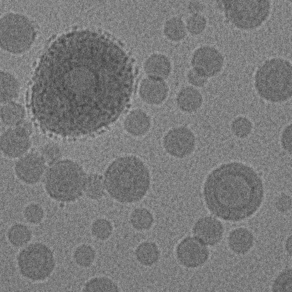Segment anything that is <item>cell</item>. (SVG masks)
I'll return each instance as SVG.
<instances>
[{
	"instance_id": "cell-1",
	"label": "cell",
	"mask_w": 292,
	"mask_h": 292,
	"mask_svg": "<svg viewBox=\"0 0 292 292\" xmlns=\"http://www.w3.org/2000/svg\"><path fill=\"white\" fill-rule=\"evenodd\" d=\"M113 182V194L118 200L130 202L140 200L145 194L150 183L148 171L137 158L127 156L118 162Z\"/></svg>"
},
{
	"instance_id": "cell-2",
	"label": "cell",
	"mask_w": 292,
	"mask_h": 292,
	"mask_svg": "<svg viewBox=\"0 0 292 292\" xmlns=\"http://www.w3.org/2000/svg\"><path fill=\"white\" fill-rule=\"evenodd\" d=\"M280 65L263 66L256 74L255 86L258 93L270 102H283L291 96V67Z\"/></svg>"
},
{
	"instance_id": "cell-3",
	"label": "cell",
	"mask_w": 292,
	"mask_h": 292,
	"mask_svg": "<svg viewBox=\"0 0 292 292\" xmlns=\"http://www.w3.org/2000/svg\"><path fill=\"white\" fill-rule=\"evenodd\" d=\"M17 260L22 274L36 281L48 277L54 266L52 252L40 243L33 244L24 248L19 254Z\"/></svg>"
},
{
	"instance_id": "cell-4",
	"label": "cell",
	"mask_w": 292,
	"mask_h": 292,
	"mask_svg": "<svg viewBox=\"0 0 292 292\" xmlns=\"http://www.w3.org/2000/svg\"><path fill=\"white\" fill-rule=\"evenodd\" d=\"M193 69L198 74L208 78L218 74L222 69L224 59L216 49L203 46L194 53L191 61Z\"/></svg>"
},
{
	"instance_id": "cell-5",
	"label": "cell",
	"mask_w": 292,
	"mask_h": 292,
	"mask_svg": "<svg viewBox=\"0 0 292 292\" xmlns=\"http://www.w3.org/2000/svg\"><path fill=\"white\" fill-rule=\"evenodd\" d=\"M177 258L184 266L190 268L200 266L207 260L208 252L205 245L196 238L182 240L176 250Z\"/></svg>"
},
{
	"instance_id": "cell-6",
	"label": "cell",
	"mask_w": 292,
	"mask_h": 292,
	"mask_svg": "<svg viewBox=\"0 0 292 292\" xmlns=\"http://www.w3.org/2000/svg\"><path fill=\"white\" fill-rule=\"evenodd\" d=\"M194 136L188 129L181 127L169 131L164 138L163 143L167 151L173 156L181 158L188 155L195 145Z\"/></svg>"
},
{
	"instance_id": "cell-7",
	"label": "cell",
	"mask_w": 292,
	"mask_h": 292,
	"mask_svg": "<svg viewBox=\"0 0 292 292\" xmlns=\"http://www.w3.org/2000/svg\"><path fill=\"white\" fill-rule=\"evenodd\" d=\"M195 237L205 245H214L221 240L223 233L221 223L211 217H205L199 220L193 228Z\"/></svg>"
},
{
	"instance_id": "cell-8",
	"label": "cell",
	"mask_w": 292,
	"mask_h": 292,
	"mask_svg": "<svg viewBox=\"0 0 292 292\" xmlns=\"http://www.w3.org/2000/svg\"><path fill=\"white\" fill-rule=\"evenodd\" d=\"M24 157L16 166V175L26 183H35L41 179L44 173V166L42 159L35 155Z\"/></svg>"
},
{
	"instance_id": "cell-9",
	"label": "cell",
	"mask_w": 292,
	"mask_h": 292,
	"mask_svg": "<svg viewBox=\"0 0 292 292\" xmlns=\"http://www.w3.org/2000/svg\"><path fill=\"white\" fill-rule=\"evenodd\" d=\"M25 131L21 129L9 130L4 134L1 141L2 149L8 155L17 157L28 149L29 141Z\"/></svg>"
},
{
	"instance_id": "cell-10",
	"label": "cell",
	"mask_w": 292,
	"mask_h": 292,
	"mask_svg": "<svg viewBox=\"0 0 292 292\" xmlns=\"http://www.w3.org/2000/svg\"><path fill=\"white\" fill-rule=\"evenodd\" d=\"M140 93L145 102L156 104L162 102L165 99L167 94L168 89L162 80L149 77L142 81Z\"/></svg>"
},
{
	"instance_id": "cell-11",
	"label": "cell",
	"mask_w": 292,
	"mask_h": 292,
	"mask_svg": "<svg viewBox=\"0 0 292 292\" xmlns=\"http://www.w3.org/2000/svg\"><path fill=\"white\" fill-rule=\"evenodd\" d=\"M177 102L182 110L191 113L200 108L203 102V98L197 89L192 87L188 86L180 92L177 96Z\"/></svg>"
},
{
	"instance_id": "cell-12",
	"label": "cell",
	"mask_w": 292,
	"mask_h": 292,
	"mask_svg": "<svg viewBox=\"0 0 292 292\" xmlns=\"http://www.w3.org/2000/svg\"><path fill=\"white\" fill-rule=\"evenodd\" d=\"M171 64L165 56L155 54L150 57L145 64V69L149 77L162 80L168 76Z\"/></svg>"
},
{
	"instance_id": "cell-13",
	"label": "cell",
	"mask_w": 292,
	"mask_h": 292,
	"mask_svg": "<svg viewBox=\"0 0 292 292\" xmlns=\"http://www.w3.org/2000/svg\"><path fill=\"white\" fill-rule=\"evenodd\" d=\"M150 126V121L148 116L139 111H134L130 113L125 122L127 131L135 136L145 134L148 131Z\"/></svg>"
},
{
	"instance_id": "cell-14",
	"label": "cell",
	"mask_w": 292,
	"mask_h": 292,
	"mask_svg": "<svg viewBox=\"0 0 292 292\" xmlns=\"http://www.w3.org/2000/svg\"><path fill=\"white\" fill-rule=\"evenodd\" d=\"M138 260L142 265L151 266L155 264L159 258L160 253L157 245L150 242L141 244L135 250Z\"/></svg>"
},
{
	"instance_id": "cell-15",
	"label": "cell",
	"mask_w": 292,
	"mask_h": 292,
	"mask_svg": "<svg viewBox=\"0 0 292 292\" xmlns=\"http://www.w3.org/2000/svg\"><path fill=\"white\" fill-rule=\"evenodd\" d=\"M31 234L26 226L21 224H15L9 230L8 238L13 245L21 247L26 244L30 241Z\"/></svg>"
},
{
	"instance_id": "cell-16",
	"label": "cell",
	"mask_w": 292,
	"mask_h": 292,
	"mask_svg": "<svg viewBox=\"0 0 292 292\" xmlns=\"http://www.w3.org/2000/svg\"><path fill=\"white\" fill-rule=\"evenodd\" d=\"M186 26L181 19L172 18L166 23L164 28L165 35L169 39L179 41L183 39L186 33Z\"/></svg>"
},
{
	"instance_id": "cell-17",
	"label": "cell",
	"mask_w": 292,
	"mask_h": 292,
	"mask_svg": "<svg viewBox=\"0 0 292 292\" xmlns=\"http://www.w3.org/2000/svg\"><path fill=\"white\" fill-rule=\"evenodd\" d=\"M117 285L109 278L104 277H94L90 279L85 285L84 291H117Z\"/></svg>"
},
{
	"instance_id": "cell-18",
	"label": "cell",
	"mask_w": 292,
	"mask_h": 292,
	"mask_svg": "<svg viewBox=\"0 0 292 292\" xmlns=\"http://www.w3.org/2000/svg\"><path fill=\"white\" fill-rule=\"evenodd\" d=\"M74 260L79 266L87 267L91 265L96 258V252L90 245L82 244L78 247L74 253Z\"/></svg>"
},
{
	"instance_id": "cell-19",
	"label": "cell",
	"mask_w": 292,
	"mask_h": 292,
	"mask_svg": "<svg viewBox=\"0 0 292 292\" xmlns=\"http://www.w3.org/2000/svg\"><path fill=\"white\" fill-rule=\"evenodd\" d=\"M228 243L230 248L237 254H245L252 247L253 238L251 236L240 235L234 232L229 235Z\"/></svg>"
},
{
	"instance_id": "cell-20",
	"label": "cell",
	"mask_w": 292,
	"mask_h": 292,
	"mask_svg": "<svg viewBox=\"0 0 292 292\" xmlns=\"http://www.w3.org/2000/svg\"><path fill=\"white\" fill-rule=\"evenodd\" d=\"M134 210L131 215L132 224L135 229L144 230L150 228L153 222V217L151 213L144 208Z\"/></svg>"
},
{
	"instance_id": "cell-21",
	"label": "cell",
	"mask_w": 292,
	"mask_h": 292,
	"mask_svg": "<svg viewBox=\"0 0 292 292\" xmlns=\"http://www.w3.org/2000/svg\"><path fill=\"white\" fill-rule=\"evenodd\" d=\"M206 25L205 17L198 13H195L191 16L187 21L186 28L191 34L197 35L202 33Z\"/></svg>"
},
{
	"instance_id": "cell-22",
	"label": "cell",
	"mask_w": 292,
	"mask_h": 292,
	"mask_svg": "<svg viewBox=\"0 0 292 292\" xmlns=\"http://www.w3.org/2000/svg\"><path fill=\"white\" fill-rule=\"evenodd\" d=\"M24 214L25 218L29 222L37 224L41 222L43 219L44 212L40 206L36 204H32L26 208Z\"/></svg>"
},
{
	"instance_id": "cell-23",
	"label": "cell",
	"mask_w": 292,
	"mask_h": 292,
	"mask_svg": "<svg viewBox=\"0 0 292 292\" xmlns=\"http://www.w3.org/2000/svg\"><path fill=\"white\" fill-rule=\"evenodd\" d=\"M94 225L92 228L93 235L97 239L104 240L108 239L112 232V228L109 224H99Z\"/></svg>"
},
{
	"instance_id": "cell-24",
	"label": "cell",
	"mask_w": 292,
	"mask_h": 292,
	"mask_svg": "<svg viewBox=\"0 0 292 292\" xmlns=\"http://www.w3.org/2000/svg\"><path fill=\"white\" fill-rule=\"evenodd\" d=\"M187 78L190 84L197 87L204 86L207 82V78L200 75L193 69L188 72Z\"/></svg>"
}]
</instances>
